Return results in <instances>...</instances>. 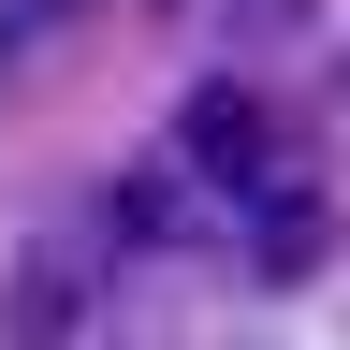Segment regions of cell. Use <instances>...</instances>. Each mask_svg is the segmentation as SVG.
I'll return each instance as SVG.
<instances>
[{
    "mask_svg": "<svg viewBox=\"0 0 350 350\" xmlns=\"http://www.w3.org/2000/svg\"><path fill=\"white\" fill-rule=\"evenodd\" d=\"M175 175L219 190V204H278L292 190V146H278V117H262L248 88H190V103H175Z\"/></svg>",
    "mask_w": 350,
    "mask_h": 350,
    "instance_id": "cell-1",
    "label": "cell"
}]
</instances>
